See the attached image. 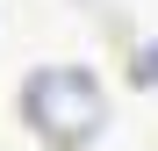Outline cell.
Returning <instances> with one entry per match:
<instances>
[{"mask_svg": "<svg viewBox=\"0 0 158 151\" xmlns=\"http://www.w3.org/2000/svg\"><path fill=\"white\" fill-rule=\"evenodd\" d=\"M22 122L36 130V144L50 151H79L101 137V122H108V94L86 65H36L29 79H22Z\"/></svg>", "mask_w": 158, "mask_h": 151, "instance_id": "6da1fadb", "label": "cell"}]
</instances>
